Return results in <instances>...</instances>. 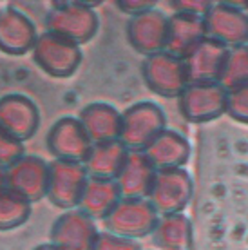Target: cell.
I'll use <instances>...</instances> for the list:
<instances>
[{"instance_id": "obj_1", "label": "cell", "mask_w": 248, "mask_h": 250, "mask_svg": "<svg viewBox=\"0 0 248 250\" xmlns=\"http://www.w3.org/2000/svg\"><path fill=\"white\" fill-rule=\"evenodd\" d=\"M45 31L60 35L73 44L89 42L98 29V17L89 4L82 2H60L45 15Z\"/></svg>"}, {"instance_id": "obj_2", "label": "cell", "mask_w": 248, "mask_h": 250, "mask_svg": "<svg viewBox=\"0 0 248 250\" xmlns=\"http://www.w3.org/2000/svg\"><path fill=\"white\" fill-rule=\"evenodd\" d=\"M31 57L33 62L51 78H69L80 65L82 51L80 45L73 44L67 38L43 31L38 35Z\"/></svg>"}, {"instance_id": "obj_3", "label": "cell", "mask_w": 248, "mask_h": 250, "mask_svg": "<svg viewBox=\"0 0 248 250\" xmlns=\"http://www.w3.org/2000/svg\"><path fill=\"white\" fill-rule=\"evenodd\" d=\"M87 180H89V174L83 163L53 160L49 163L45 198L56 208H62V210L78 208Z\"/></svg>"}, {"instance_id": "obj_4", "label": "cell", "mask_w": 248, "mask_h": 250, "mask_svg": "<svg viewBox=\"0 0 248 250\" xmlns=\"http://www.w3.org/2000/svg\"><path fill=\"white\" fill-rule=\"evenodd\" d=\"M45 145L55 160L83 163L91 152L93 142L87 136L80 120L73 116H63L49 127L45 136Z\"/></svg>"}, {"instance_id": "obj_5", "label": "cell", "mask_w": 248, "mask_h": 250, "mask_svg": "<svg viewBox=\"0 0 248 250\" xmlns=\"http://www.w3.org/2000/svg\"><path fill=\"white\" fill-rule=\"evenodd\" d=\"M0 127L20 142H27L40 127V109L22 93L0 96Z\"/></svg>"}, {"instance_id": "obj_6", "label": "cell", "mask_w": 248, "mask_h": 250, "mask_svg": "<svg viewBox=\"0 0 248 250\" xmlns=\"http://www.w3.org/2000/svg\"><path fill=\"white\" fill-rule=\"evenodd\" d=\"M98 238L94 219L80 208L63 210L55 219L49 232V243L63 250H91Z\"/></svg>"}, {"instance_id": "obj_7", "label": "cell", "mask_w": 248, "mask_h": 250, "mask_svg": "<svg viewBox=\"0 0 248 250\" xmlns=\"http://www.w3.org/2000/svg\"><path fill=\"white\" fill-rule=\"evenodd\" d=\"M49 163L40 156L24 154L6 169V187L22 194L24 198L37 203L45 198L47 192Z\"/></svg>"}, {"instance_id": "obj_8", "label": "cell", "mask_w": 248, "mask_h": 250, "mask_svg": "<svg viewBox=\"0 0 248 250\" xmlns=\"http://www.w3.org/2000/svg\"><path fill=\"white\" fill-rule=\"evenodd\" d=\"M163 113L152 104H140L130 107L122 118L120 138L122 144L130 149H147L163 127Z\"/></svg>"}, {"instance_id": "obj_9", "label": "cell", "mask_w": 248, "mask_h": 250, "mask_svg": "<svg viewBox=\"0 0 248 250\" xmlns=\"http://www.w3.org/2000/svg\"><path fill=\"white\" fill-rule=\"evenodd\" d=\"M37 38V27L27 15L13 6L0 9V51L2 53L11 57H24L33 51Z\"/></svg>"}, {"instance_id": "obj_10", "label": "cell", "mask_w": 248, "mask_h": 250, "mask_svg": "<svg viewBox=\"0 0 248 250\" xmlns=\"http://www.w3.org/2000/svg\"><path fill=\"white\" fill-rule=\"evenodd\" d=\"M107 227L116 236L122 238H138L154 229L156 210L154 207L143 200L120 201L109 216L105 218Z\"/></svg>"}, {"instance_id": "obj_11", "label": "cell", "mask_w": 248, "mask_h": 250, "mask_svg": "<svg viewBox=\"0 0 248 250\" xmlns=\"http://www.w3.org/2000/svg\"><path fill=\"white\" fill-rule=\"evenodd\" d=\"M186 73L180 60L170 53H156L150 55L145 62V80L150 87L160 94L172 96L183 89Z\"/></svg>"}, {"instance_id": "obj_12", "label": "cell", "mask_w": 248, "mask_h": 250, "mask_svg": "<svg viewBox=\"0 0 248 250\" xmlns=\"http://www.w3.org/2000/svg\"><path fill=\"white\" fill-rule=\"evenodd\" d=\"M154 178V165L150 163L147 154L130 152L116 178V185L120 194L127 196L129 200H142V196L150 192Z\"/></svg>"}, {"instance_id": "obj_13", "label": "cell", "mask_w": 248, "mask_h": 250, "mask_svg": "<svg viewBox=\"0 0 248 250\" xmlns=\"http://www.w3.org/2000/svg\"><path fill=\"white\" fill-rule=\"evenodd\" d=\"M150 205L154 210L174 212L185 205L188 198V180L186 174L176 169H165L154 178L150 188Z\"/></svg>"}, {"instance_id": "obj_14", "label": "cell", "mask_w": 248, "mask_h": 250, "mask_svg": "<svg viewBox=\"0 0 248 250\" xmlns=\"http://www.w3.org/2000/svg\"><path fill=\"white\" fill-rule=\"evenodd\" d=\"M167 25L162 13L149 9L138 15L129 25V38L138 51L156 55L167 44Z\"/></svg>"}, {"instance_id": "obj_15", "label": "cell", "mask_w": 248, "mask_h": 250, "mask_svg": "<svg viewBox=\"0 0 248 250\" xmlns=\"http://www.w3.org/2000/svg\"><path fill=\"white\" fill-rule=\"evenodd\" d=\"M125 160H127L125 145L122 142L112 140V142H103V144H93L83 165H85L89 178L114 180L118 178Z\"/></svg>"}, {"instance_id": "obj_16", "label": "cell", "mask_w": 248, "mask_h": 250, "mask_svg": "<svg viewBox=\"0 0 248 250\" xmlns=\"http://www.w3.org/2000/svg\"><path fill=\"white\" fill-rule=\"evenodd\" d=\"M80 124L93 144L112 142L120 136L122 118L120 114L105 104H91L80 113Z\"/></svg>"}, {"instance_id": "obj_17", "label": "cell", "mask_w": 248, "mask_h": 250, "mask_svg": "<svg viewBox=\"0 0 248 250\" xmlns=\"http://www.w3.org/2000/svg\"><path fill=\"white\" fill-rule=\"evenodd\" d=\"M120 203V188L114 180L89 178L78 208L89 218H107Z\"/></svg>"}, {"instance_id": "obj_18", "label": "cell", "mask_w": 248, "mask_h": 250, "mask_svg": "<svg viewBox=\"0 0 248 250\" xmlns=\"http://www.w3.org/2000/svg\"><path fill=\"white\" fill-rule=\"evenodd\" d=\"M147 158L154 167L165 169H174L186 158V145L178 134L174 132H165L156 136V140L147 147Z\"/></svg>"}, {"instance_id": "obj_19", "label": "cell", "mask_w": 248, "mask_h": 250, "mask_svg": "<svg viewBox=\"0 0 248 250\" xmlns=\"http://www.w3.org/2000/svg\"><path fill=\"white\" fill-rule=\"evenodd\" d=\"M31 201L11 188L0 190V232L15 230L31 218Z\"/></svg>"}, {"instance_id": "obj_20", "label": "cell", "mask_w": 248, "mask_h": 250, "mask_svg": "<svg viewBox=\"0 0 248 250\" xmlns=\"http://www.w3.org/2000/svg\"><path fill=\"white\" fill-rule=\"evenodd\" d=\"M185 221L181 218L168 216L156 229V243L165 250H180L185 243Z\"/></svg>"}, {"instance_id": "obj_21", "label": "cell", "mask_w": 248, "mask_h": 250, "mask_svg": "<svg viewBox=\"0 0 248 250\" xmlns=\"http://www.w3.org/2000/svg\"><path fill=\"white\" fill-rule=\"evenodd\" d=\"M24 154V142L17 140V138L11 136L9 132L0 127V167L7 169L9 165H13L17 160H20Z\"/></svg>"}, {"instance_id": "obj_22", "label": "cell", "mask_w": 248, "mask_h": 250, "mask_svg": "<svg viewBox=\"0 0 248 250\" xmlns=\"http://www.w3.org/2000/svg\"><path fill=\"white\" fill-rule=\"evenodd\" d=\"M91 250H138V247L129 238L116 234H98Z\"/></svg>"}, {"instance_id": "obj_23", "label": "cell", "mask_w": 248, "mask_h": 250, "mask_svg": "<svg viewBox=\"0 0 248 250\" xmlns=\"http://www.w3.org/2000/svg\"><path fill=\"white\" fill-rule=\"evenodd\" d=\"M33 250H63V249H60V247H56L53 243H42V245H37Z\"/></svg>"}, {"instance_id": "obj_24", "label": "cell", "mask_w": 248, "mask_h": 250, "mask_svg": "<svg viewBox=\"0 0 248 250\" xmlns=\"http://www.w3.org/2000/svg\"><path fill=\"white\" fill-rule=\"evenodd\" d=\"M6 188V169L0 167V190Z\"/></svg>"}]
</instances>
